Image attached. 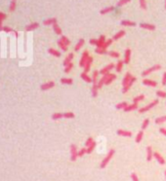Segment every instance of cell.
I'll return each mask as SVG.
<instances>
[{
	"mask_svg": "<svg viewBox=\"0 0 166 181\" xmlns=\"http://www.w3.org/2000/svg\"><path fill=\"white\" fill-rule=\"evenodd\" d=\"M115 79H116V75L110 73L108 76H107V81H106V84H105V85H110L111 82H113Z\"/></svg>",
	"mask_w": 166,
	"mask_h": 181,
	"instance_id": "484cf974",
	"label": "cell"
},
{
	"mask_svg": "<svg viewBox=\"0 0 166 181\" xmlns=\"http://www.w3.org/2000/svg\"><path fill=\"white\" fill-rule=\"evenodd\" d=\"M137 81V78L136 77H132L131 80H130V82H129V84L127 86H125V87H123V89H122V92L123 94H125V92H127L129 91V89L131 88V86L134 84V83Z\"/></svg>",
	"mask_w": 166,
	"mask_h": 181,
	"instance_id": "9c48e42d",
	"label": "cell"
},
{
	"mask_svg": "<svg viewBox=\"0 0 166 181\" xmlns=\"http://www.w3.org/2000/svg\"><path fill=\"white\" fill-rule=\"evenodd\" d=\"M94 142V140H93V138H92V137H89V138H88V139L86 140V142H85V146L86 147H89L91 145V144L93 143Z\"/></svg>",
	"mask_w": 166,
	"mask_h": 181,
	"instance_id": "f5cc1de1",
	"label": "cell"
},
{
	"mask_svg": "<svg viewBox=\"0 0 166 181\" xmlns=\"http://www.w3.org/2000/svg\"><path fill=\"white\" fill-rule=\"evenodd\" d=\"M164 8H165V10H166V0L164 1Z\"/></svg>",
	"mask_w": 166,
	"mask_h": 181,
	"instance_id": "e7e4bbea",
	"label": "cell"
},
{
	"mask_svg": "<svg viewBox=\"0 0 166 181\" xmlns=\"http://www.w3.org/2000/svg\"><path fill=\"white\" fill-rule=\"evenodd\" d=\"M58 46H59L60 48L62 49V51H64V52H66V51H68V46L64 44V43H63V41L61 40V39H60V40H58Z\"/></svg>",
	"mask_w": 166,
	"mask_h": 181,
	"instance_id": "d6a6232c",
	"label": "cell"
},
{
	"mask_svg": "<svg viewBox=\"0 0 166 181\" xmlns=\"http://www.w3.org/2000/svg\"><path fill=\"white\" fill-rule=\"evenodd\" d=\"M81 78H82L83 80H84L85 82H87V83H91V82H92V79H91L89 76L87 75L85 72H82V73H81Z\"/></svg>",
	"mask_w": 166,
	"mask_h": 181,
	"instance_id": "4dcf8cb0",
	"label": "cell"
},
{
	"mask_svg": "<svg viewBox=\"0 0 166 181\" xmlns=\"http://www.w3.org/2000/svg\"><path fill=\"white\" fill-rule=\"evenodd\" d=\"M152 157H153V153H152V147L148 146L147 147V161H148V162H151Z\"/></svg>",
	"mask_w": 166,
	"mask_h": 181,
	"instance_id": "7402d4cb",
	"label": "cell"
},
{
	"mask_svg": "<svg viewBox=\"0 0 166 181\" xmlns=\"http://www.w3.org/2000/svg\"><path fill=\"white\" fill-rule=\"evenodd\" d=\"M77 157H78L77 147H76L75 144H71L70 145V160L72 161V162H75Z\"/></svg>",
	"mask_w": 166,
	"mask_h": 181,
	"instance_id": "7a4b0ae2",
	"label": "cell"
},
{
	"mask_svg": "<svg viewBox=\"0 0 166 181\" xmlns=\"http://www.w3.org/2000/svg\"><path fill=\"white\" fill-rule=\"evenodd\" d=\"M113 10H114V7H113V6H110V7H107V8H104V9H102V10L100 11V14H101V15L108 14V13H111V12H112Z\"/></svg>",
	"mask_w": 166,
	"mask_h": 181,
	"instance_id": "d4e9b609",
	"label": "cell"
},
{
	"mask_svg": "<svg viewBox=\"0 0 166 181\" xmlns=\"http://www.w3.org/2000/svg\"><path fill=\"white\" fill-rule=\"evenodd\" d=\"M161 68V65L159 64H156V65H153V66H152V67H149V68H148L147 70H145V71L142 73V76H148L149 74V73H152V72L155 71V70H159V69Z\"/></svg>",
	"mask_w": 166,
	"mask_h": 181,
	"instance_id": "5b68a950",
	"label": "cell"
},
{
	"mask_svg": "<svg viewBox=\"0 0 166 181\" xmlns=\"http://www.w3.org/2000/svg\"><path fill=\"white\" fill-rule=\"evenodd\" d=\"M12 34H14V36H15L16 38H17L18 36H19V33H18V32H17L16 30H13V31H12Z\"/></svg>",
	"mask_w": 166,
	"mask_h": 181,
	"instance_id": "be15d7a7",
	"label": "cell"
},
{
	"mask_svg": "<svg viewBox=\"0 0 166 181\" xmlns=\"http://www.w3.org/2000/svg\"><path fill=\"white\" fill-rule=\"evenodd\" d=\"M86 153H87V148H82V149L78 152V157H82L83 155H85Z\"/></svg>",
	"mask_w": 166,
	"mask_h": 181,
	"instance_id": "db71d44e",
	"label": "cell"
},
{
	"mask_svg": "<svg viewBox=\"0 0 166 181\" xmlns=\"http://www.w3.org/2000/svg\"><path fill=\"white\" fill-rule=\"evenodd\" d=\"M3 20H0V31H3Z\"/></svg>",
	"mask_w": 166,
	"mask_h": 181,
	"instance_id": "94428289",
	"label": "cell"
},
{
	"mask_svg": "<svg viewBox=\"0 0 166 181\" xmlns=\"http://www.w3.org/2000/svg\"><path fill=\"white\" fill-rule=\"evenodd\" d=\"M120 24L123 25V26H135L136 23L135 21H129V20H122L120 21Z\"/></svg>",
	"mask_w": 166,
	"mask_h": 181,
	"instance_id": "9a60e30c",
	"label": "cell"
},
{
	"mask_svg": "<svg viewBox=\"0 0 166 181\" xmlns=\"http://www.w3.org/2000/svg\"><path fill=\"white\" fill-rule=\"evenodd\" d=\"M130 58H131V50L126 49L124 53V63H129L130 62Z\"/></svg>",
	"mask_w": 166,
	"mask_h": 181,
	"instance_id": "5bb4252c",
	"label": "cell"
},
{
	"mask_svg": "<svg viewBox=\"0 0 166 181\" xmlns=\"http://www.w3.org/2000/svg\"><path fill=\"white\" fill-rule=\"evenodd\" d=\"M100 74V72L97 71V70H95V71L93 72V78H92V83H93V85H98V81H97V78H98V75Z\"/></svg>",
	"mask_w": 166,
	"mask_h": 181,
	"instance_id": "f1b7e54d",
	"label": "cell"
},
{
	"mask_svg": "<svg viewBox=\"0 0 166 181\" xmlns=\"http://www.w3.org/2000/svg\"><path fill=\"white\" fill-rule=\"evenodd\" d=\"M160 133H162L163 135H165V136H166V129H164V128H161V129H160Z\"/></svg>",
	"mask_w": 166,
	"mask_h": 181,
	"instance_id": "6125c7cd",
	"label": "cell"
},
{
	"mask_svg": "<svg viewBox=\"0 0 166 181\" xmlns=\"http://www.w3.org/2000/svg\"><path fill=\"white\" fill-rule=\"evenodd\" d=\"M61 83L65 84V85H71L73 83V80L70 78H62L61 79Z\"/></svg>",
	"mask_w": 166,
	"mask_h": 181,
	"instance_id": "f546056e",
	"label": "cell"
},
{
	"mask_svg": "<svg viewBox=\"0 0 166 181\" xmlns=\"http://www.w3.org/2000/svg\"><path fill=\"white\" fill-rule=\"evenodd\" d=\"M156 96H158V97H161V98H165L166 92H162V91H157V92H156Z\"/></svg>",
	"mask_w": 166,
	"mask_h": 181,
	"instance_id": "f907efd6",
	"label": "cell"
},
{
	"mask_svg": "<svg viewBox=\"0 0 166 181\" xmlns=\"http://www.w3.org/2000/svg\"><path fill=\"white\" fill-rule=\"evenodd\" d=\"M90 44L91 45H96L97 46L98 45V39H95V38H92V39H90Z\"/></svg>",
	"mask_w": 166,
	"mask_h": 181,
	"instance_id": "6f0895ef",
	"label": "cell"
},
{
	"mask_svg": "<svg viewBox=\"0 0 166 181\" xmlns=\"http://www.w3.org/2000/svg\"><path fill=\"white\" fill-rule=\"evenodd\" d=\"M62 118H64V113H54L52 115V119L54 120V121L62 119Z\"/></svg>",
	"mask_w": 166,
	"mask_h": 181,
	"instance_id": "1f68e13d",
	"label": "cell"
},
{
	"mask_svg": "<svg viewBox=\"0 0 166 181\" xmlns=\"http://www.w3.org/2000/svg\"><path fill=\"white\" fill-rule=\"evenodd\" d=\"M114 68V64L113 63H111V64H108L107 65L106 67H104V68H102L100 70V74H102V75L104 76V75H107V74H108L110 73V71H111V69H113Z\"/></svg>",
	"mask_w": 166,
	"mask_h": 181,
	"instance_id": "52a82bcc",
	"label": "cell"
},
{
	"mask_svg": "<svg viewBox=\"0 0 166 181\" xmlns=\"http://www.w3.org/2000/svg\"><path fill=\"white\" fill-rule=\"evenodd\" d=\"M140 28H144V29H148V30H155L156 29V26L154 24H146V23H141L140 24Z\"/></svg>",
	"mask_w": 166,
	"mask_h": 181,
	"instance_id": "ba28073f",
	"label": "cell"
},
{
	"mask_svg": "<svg viewBox=\"0 0 166 181\" xmlns=\"http://www.w3.org/2000/svg\"><path fill=\"white\" fill-rule=\"evenodd\" d=\"M157 104H158V99H154V100H153L152 103H149V105L145 106V107H143V108H140V109H139V113H142V114H143V113L149 111V109L153 108V107H154L155 105H157Z\"/></svg>",
	"mask_w": 166,
	"mask_h": 181,
	"instance_id": "3957f363",
	"label": "cell"
},
{
	"mask_svg": "<svg viewBox=\"0 0 166 181\" xmlns=\"http://www.w3.org/2000/svg\"><path fill=\"white\" fill-rule=\"evenodd\" d=\"M149 125V119H146L144 122H143V124H142V130H146L147 128H148V126Z\"/></svg>",
	"mask_w": 166,
	"mask_h": 181,
	"instance_id": "7dc6e473",
	"label": "cell"
},
{
	"mask_svg": "<svg viewBox=\"0 0 166 181\" xmlns=\"http://www.w3.org/2000/svg\"><path fill=\"white\" fill-rule=\"evenodd\" d=\"M61 40L63 41V43L65 45H66V46H69V44H70V41H69V39L68 37H66V36H64V35H62L61 36Z\"/></svg>",
	"mask_w": 166,
	"mask_h": 181,
	"instance_id": "ee69618b",
	"label": "cell"
},
{
	"mask_svg": "<svg viewBox=\"0 0 166 181\" xmlns=\"http://www.w3.org/2000/svg\"><path fill=\"white\" fill-rule=\"evenodd\" d=\"M14 30V29H12L11 28H9V26H4L3 28V31L4 32H6V33H12V31Z\"/></svg>",
	"mask_w": 166,
	"mask_h": 181,
	"instance_id": "11a10c76",
	"label": "cell"
},
{
	"mask_svg": "<svg viewBox=\"0 0 166 181\" xmlns=\"http://www.w3.org/2000/svg\"><path fill=\"white\" fill-rule=\"evenodd\" d=\"M53 26V30H54V32H55L57 35H61L62 36L63 34V31H62V28H60V25L58 24H55L52 25Z\"/></svg>",
	"mask_w": 166,
	"mask_h": 181,
	"instance_id": "cb8c5ba5",
	"label": "cell"
},
{
	"mask_svg": "<svg viewBox=\"0 0 166 181\" xmlns=\"http://www.w3.org/2000/svg\"><path fill=\"white\" fill-rule=\"evenodd\" d=\"M64 118H66V119H71V118H74V113H72V112L64 113Z\"/></svg>",
	"mask_w": 166,
	"mask_h": 181,
	"instance_id": "f6af8a7d",
	"label": "cell"
},
{
	"mask_svg": "<svg viewBox=\"0 0 166 181\" xmlns=\"http://www.w3.org/2000/svg\"><path fill=\"white\" fill-rule=\"evenodd\" d=\"M38 28H39V24H38V23H31V24H28V25L25 26V31L35 30V29Z\"/></svg>",
	"mask_w": 166,
	"mask_h": 181,
	"instance_id": "30bf717a",
	"label": "cell"
},
{
	"mask_svg": "<svg viewBox=\"0 0 166 181\" xmlns=\"http://www.w3.org/2000/svg\"><path fill=\"white\" fill-rule=\"evenodd\" d=\"M118 135L120 136H124V137H131L132 136V133L129 131V130H118L116 131Z\"/></svg>",
	"mask_w": 166,
	"mask_h": 181,
	"instance_id": "8fae6325",
	"label": "cell"
},
{
	"mask_svg": "<svg viewBox=\"0 0 166 181\" xmlns=\"http://www.w3.org/2000/svg\"><path fill=\"white\" fill-rule=\"evenodd\" d=\"M162 85L166 86V72L163 73V77H162Z\"/></svg>",
	"mask_w": 166,
	"mask_h": 181,
	"instance_id": "91938a15",
	"label": "cell"
},
{
	"mask_svg": "<svg viewBox=\"0 0 166 181\" xmlns=\"http://www.w3.org/2000/svg\"><path fill=\"white\" fill-rule=\"evenodd\" d=\"M112 42H113V40H112V39H108V40H107V41L105 42V44H104V46H103V48L107 49V47H108V46H110V45L112 43Z\"/></svg>",
	"mask_w": 166,
	"mask_h": 181,
	"instance_id": "816d5d0a",
	"label": "cell"
},
{
	"mask_svg": "<svg viewBox=\"0 0 166 181\" xmlns=\"http://www.w3.org/2000/svg\"><path fill=\"white\" fill-rule=\"evenodd\" d=\"M84 43H85V40H84L83 38L79 39V41L77 42V44H76V45H75V47H74V50H75V52H78V51H79L80 48H81L83 45H84Z\"/></svg>",
	"mask_w": 166,
	"mask_h": 181,
	"instance_id": "4316f807",
	"label": "cell"
},
{
	"mask_svg": "<svg viewBox=\"0 0 166 181\" xmlns=\"http://www.w3.org/2000/svg\"><path fill=\"white\" fill-rule=\"evenodd\" d=\"M55 87V82L54 81H49V82L45 83V84H42L40 86V90L41 91H48V90L52 89Z\"/></svg>",
	"mask_w": 166,
	"mask_h": 181,
	"instance_id": "8992f818",
	"label": "cell"
},
{
	"mask_svg": "<svg viewBox=\"0 0 166 181\" xmlns=\"http://www.w3.org/2000/svg\"><path fill=\"white\" fill-rule=\"evenodd\" d=\"M88 58H89V52L84 51L82 54V57H81V59H80V62H79V65L81 67H84V66H85L87 61H88Z\"/></svg>",
	"mask_w": 166,
	"mask_h": 181,
	"instance_id": "277c9868",
	"label": "cell"
},
{
	"mask_svg": "<svg viewBox=\"0 0 166 181\" xmlns=\"http://www.w3.org/2000/svg\"><path fill=\"white\" fill-rule=\"evenodd\" d=\"M95 52L99 54V55H106V54H108V52L107 51V49L104 48H97L95 50Z\"/></svg>",
	"mask_w": 166,
	"mask_h": 181,
	"instance_id": "836d02e7",
	"label": "cell"
},
{
	"mask_svg": "<svg viewBox=\"0 0 166 181\" xmlns=\"http://www.w3.org/2000/svg\"><path fill=\"white\" fill-rule=\"evenodd\" d=\"M114 153H115L114 149H111V150L108 151V153H107V155L106 156V158H105L104 160L102 161V163H101V164H100L101 168H105V167H107V164H108V162L111 161V159L112 158V156L114 155Z\"/></svg>",
	"mask_w": 166,
	"mask_h": 181,
	"instance_id": "6da1fadb",
	"label": "cell"
},
{
	"mask_svg": "<svg viewBox=\"0 0 166 181\" xmlns=\"http://www.w3.org/2000/svg\"><path fill=\"white\" fill-rule=\"evenodd\" d=\"M165 179H166V171H165Z\"/></svg>",
	"mask_w": 166,
	"mask_h": 181,
	"instance_id": "03108f58",
	"label": "cell"
},
{
	"mask_svg": "<svg viewBox=\"0 0 166 181\" xmlns=\"http://www.w3.org/2000/svg\"><path fill=\"white\" fill-rule=\"evenodd\" d=\"M143 83H144V85L149 86V87H156V86H157V82L152 81V80H149V79L143 80Z\"/></svg>",
	"mask_w": 166,
	"mask_h": 181,
	"instance_id": "44dd1931",
	"label": "cell"
},
{
	"mask_svg": "<svg viewBox=\"0 0 166 181\" xmlns=\"http://www.w3.org/2000/svg\"><path fill=\"white\" fill-rule=\"evenodd\" d=\"M92 62H93V58H92V57H89V58H88V61H87V62H86V64H85V66L83 67V68H84V72H85V73H87V72L90 70V67H91Z\"/></svg>",
	"mask_w": 166,
	"mask_h": 181,
	"instance_id": "ac0fdd59",
	"label": "cell"
},
{
	"mask_svg": "<svg viewBox=\"0 0 166 181\" xmlns=\"http://www.w3.org/2000/svg\"><path fill=\"white\" fill-rule=\"evenodd\" d=\"M132 76H131V73H126V75L124 76V78H123V81H122V85H123V87H125V86H127L129 84V82H130V80H131Z\"/></svg>",
	"mask_w": 166,
	"mask_h": 181,
	"instance_id": "d6986e66",
	"label": "cell"
},
{
	"mask_svg": "<svg viewBox=\"0 0 166 181\" xmlns=\"http://www.w3.org/2000/svg\"><path fill=\"white\" fill-rule=\"evenodd\" d=\"M15 1H16V0H15Z\"/></svg>",
	"mask_w": 166,
	"mask_h": 181,
	"instance_id": "003e7915",
	"label": "cell"
},
{
	"mask_svg": "<svg viewBox=\"0 0 166 181\" xmlns=\"http://www.w3.org/2000/svg\"><path fill=\"white\" fill-rule=\"evenodd\" d=\"M58 23V20L56 18H50V19H47V20H44L43 21V24L44 25H53Z\"/></svg>",
	"mask_w": 166,
	"mask_h": 181,
	"instance_id": "7c38bea8",
	"label": "cell"
},
{
	"mask_svg": "<svg viewBox=\"0 0 166 181\" xmlns=\"http://www.w3.org/2000/svg\"><path fill=\"white\" fill-rule=\"evenodd\" d=\"M73 57H74V56H73L72 53L69 54V56L66 57V59H65V61H64V62H63V64H64V66H65V67H66V65H69V63H71V61H72Z\"/></svg>",
	"mask_w": 166,
	"mask_h": 181,
	"instance_id": "ffe728a7",
	"label": "cell"
},
{
	"mask_svg": "<svg viewBox=\"0 0 166 181\" xmlns=\"http://www.w3.org/2000/svg\"><path fill=\"white\" fill-rule=\"evenodd\" d=\"M128 106V103L126 102V101H123V102H120L118 103V104H116V109H124V108H126Z\"/></svg>",
	"mask_w": 166,
	"mask_h": 181,
	"instance_id": "e575fe53",
	"label": "cell"
},
{
	"mask_svg": "<svg viewBox=\"0 0 166 181\" xmlns=\"http://www.w3.org/2000/svg\"><path fill=\"white\" fill-rule=\"evenodd\" d=\"M131 0H119L117 3H116V7H121V6H123V5H125V4L129 3Z\"/></svg>",
	"mask_w": 166,
	"mask_h": 181,
	"instance_id": "b9f144b4",
	"label": "cell"
},
{
	"mask_svg": "<svg viewBox=\"0 0 166 181\" xmlns=\"http://www.w3.org/2000/svg\"><path fill=\"white\" fill-rule=\"evenodd\" d=\"M6 18H7V15L4 14V13H2V12H0V20H6Z\"/></svg>",
	"mask_w": 166,
	"mask_h": 181,
	"instance_id": "680465c9",
	"label": "cell"
},
{
	"mask_svg": "<svg viewBox=\"0 0 166 181\" xmlns=\"http://www.w3.org/2000/svg\"><path fill=\"white\" fill-rule=\"evenodd\" d=\"M153 157H154V159H155V160L157 161V162H158L160 164H165V160L163 159V157L159 153H157V152H154V153H153Z\"/></svg>",
	"mask_w": 166,
	"mask_h": 181,
	"instance_id": "4fadbf2b",
	"label": "cell"
},
{
	"mask_svg": "<svg viewBox=\"0 0 166 181\" xmlns=\"http://www.w3.org/2000/svg\"><path fill=\"white\" fill-rule=\"evenodd\" d=\"M107 41L106 40V36L105 35H100V37H99V39H98V45H97V48H103V46H104L105 42Z\"/></svg>",
	"mask_w": 166,
	"mask_h": 181,
	"instance_id": "2e32d148",
	"label": "cell"
},
{
	"mask_svg": "<svg viewBox=\"0 0 166 181\" xmlns=\"http://www.w3.org/2000/svg\"><path fill=\"white\" fill-rule=\"evenodd\" d=\"M16 7H17V3L15 0H12L10 2V6H9V11L10 12H14L16 10Z\"/></svg>",
	"mask_w": 166,
	"mask_h": 181,
	"instance_id": "d590c367",
	"label": "cell"
},
{
	"mask_svg": "<svg viewBox=\"0 0 166 181\" xmlns=\"http://www.w3.org/2000/svg\"><path fill=\"white\" fill-rule=\"evenodd\" d=\"M48 53L50 55L54 56V57H57V58H60V57H61V53H60L59 51L55 50V49H52V48L48 49Z\"/></svg>",
	"mask_w": 166,
	"mask_h": 181,
	"instance_id": "83f0119b",
	"label": "cell"
},
{
	"mask_svg": "<svg viewBox=\"0 0 166 181\" xmlns=\"http://www.w3.org/2000/svg\"><path fill=\"white\" fill-rule=\"evenodd\" d=\"M73 68V64H72V62L71 63H69V65H66V67H65V72L66 73H69V72L71 71V69Z\"/></svg>",
	"mask_w": 166,
	"mask_h": 181,
	"instance_id": "681fc988",
	"label": "cell"
},
{
	"mask_svg": "<svg viewBox=\"0 0 166 181\" xmlns=\"http://www.w3.org/2000/svg\"><path fill=\"white\" fill-rule=\"evenodd\" d=\"M143 136H144V133H143V130H140L138 133V134H137V137H136V142L140 143L143 139Z\"/></svg>",
	"mask_w": 166,
	"mask_h": 181,
	"instance_id": "8d00e7d4",
	"label": "cell"
},
{
	"mask_svg": "<svg viewBox=\"0 0 166 181\" xmlns=\"http://www.w3.org/2000/svg\"><path fill=\"white\" fill-rule=\"evenodd\" d=\"M164 122H166V115L155 119V124H157V125H158V124H162V123H164Z\"/></svg>",
	"mask_w": 166,
	"mask_h": 181,
	"instance_id": "60d3db41",
	"label": "cell"
},
{
	"mask_svg": "<svg viewBox=\"0 0 166 181\" xmlns=\"http://www.w3.org/2000/svg\"><path fill=\"white\" fill-rule=\"evenodd\" d=\"M131 178L133 181H139V178H138V176H137V174L134 173V172L131 173Z\"/></svg>",
	"mask_w": 166,
	"mask_h": 181,
	"instance_id": "9f6ffc18",
	"label": "cell"
},
{
	"mask_svg": "<svg viewBox=\"0 0 166 181\" xmlns=\"http://www.w3.org/2000/svg\"><path fill=\"white\" fill-rule=\"evenodd\" d=\"M108 55L111 56V57H112V58H119V54H118L117 52H115V51L108 52Z\"/></svg>",
	"mask_w": 166,
	"mask_h": 181,
	"instance_id": "c3c4849f",
	"label": "cell"
},
{
	"mask_svg": "<svg viewBox=\"0 0 166 181\" xmlns=\"http://www.w3.org/2000/svg\"><path fill=\"white\" fill-rule=\"evenodd\" d=\"M139 2H140V7L142 8L143 10H147V2H146V0H139Z\"/></svg>",
	"mask_w": 166,
	"mask_h": 181,
	"instance_id": "bcb514c9",
	"label": "cell"
},
{
	"mask_svg": "<svg viewBox=\"0 0 166 181\" xmlns=\"http://www.w3.org/2000/svg\"><path fill=\"white\" fill-rule=\"evenodd\" d=\"M96 142H93V143L91 144L89 147H87V154H91L92 152L94 151V149H95V147H96Z\"/></svg>",
	"mask_w": 166,
	"mask_h": 181,
	"instance_id": "ab89813d",
	"label": "cell"
},
{
	"mask_svg": "<svg viewBox=\"0 0 166 181\" xmlns=\"http://www.w3.org/2000/svg\"><path fill=\"white\" fill-rule=\"evenodd\" d=\"M123 64H124V62H122V61H118L117 64H116V66H115V69H116V71L120 72L121 70H122Z\"/></svg>",
	"mask_w": 166,
	"mask_h": 181,
	"instance_id": "74e56055",
	"label": "cell"
},
{
	"mask_svg": "<svg viewBox=\"0 0 166 181\" xmlns=\"http://www.w3.org/2000/svg\"><path fill=\"white\" fill-rule=\"evenodd\" d=\"M144 98H145V96H144V95H140V96H136V97H134V98H133V102H134V103H138L139 101L143 100Z\"/></svg>",
	"mask_w": 166,
	"mask_h": 181,
	"instance_id": "7bdbcfd3",
	"label": "cell"
},
{
	"mask_svg": "<svg viewBox=\"0 0 166 181\" xmlns=\"http://www.w3.org/2000/svg\"><path fill=\"white\" fill-rule=\"evenodd\" d=\"M138 109V104L137 103H133V104H128V106L124 108V111L125 112H130V111H133V110H136Z\"/></svg>",
	"mask_w": 166,
	"mask_h": 181,
	"instance_id": "603a6c76",
	"label": "cell"
},
{
	"mask_svg": "<svg viewBox=\"0 0 166 181\" xmlns=\"http://www.w3.org/2000/svg\"><path fill=\"white\" fill-rule=\"evenodd\" d=\"M125 34H126L125 30H119L117 33H115V34L113 35V37H112V40H114V41H117L118 39H120L121 37H123Z\"/></svg>",
	"mask_w": 166,
	"mask_h": 181,
	"instance_id": "e0dca14e",
	"label": "cell"
},
{
	"mask_svg": "<svg viewBox=\"0 0 166 181\" xmlns=\"http://www.w3.org/2000/svg\"><path fill=\"white\" fill-rule=\"evenodd\" d=\"M98 86L97 85H93L92 87V96L93 97H97L98 96Z\"/></svg>",
	"mask_w": 166,
	"mask_h": 181,
	"instance_id": "f35d334b",
	"label": "cell"
}]
</instances>
